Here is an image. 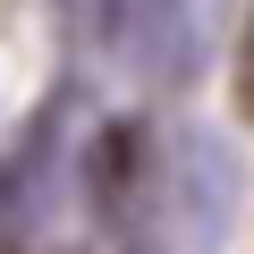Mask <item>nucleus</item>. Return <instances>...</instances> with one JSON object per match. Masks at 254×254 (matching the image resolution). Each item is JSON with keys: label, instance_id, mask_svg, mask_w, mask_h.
<instances>
[{"label": "nucleus", "instance_id": "f257e3e1", "mask_svg": "<svg viewBox=\"0 0 254 254\" xmlns=\"http://www.w3.org/2000/svg\"><path fill=\"white\" fill-rule=\"evenodd\" d=\"M85 195L110 229H136L161 195V153H153V127L144 119H110L93 127V144H85Z\"/></svg>", "mask_w": 254, "mask_h": 254}, {"label": "nucleus", "instance_id": "f03ea898", "mask_svg": "<svg viewBox=\"0 0 254 254\" xmlns=\"http://www.w3.org/2000/svg\"><path fill=\"white\" fill-rule=\"evenodd\" d=\"M229 85H237V110L254 119V17H246V34H237V60H229Z\"/></svg>", "mask_w": 254, "mask_h": 254}]
</instances>
